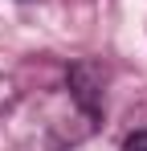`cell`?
Listing matches in <instances>:
<instances>
[{
  "mask_svg": "<svg viewBox=\"0 0 147 151\" xmlns=\"http://www.w3.org/2000/svg\"><path fill=\"white\" fill-rule=\"evenodd\" d=\"M127 151H147V131L131 135V139H127Z\"/></svg>",
  "mask_w": 147,
  "mask_h": 151,
  "instance_id": "6da1fadb",
  "label": "cell"
}]
</instances>
